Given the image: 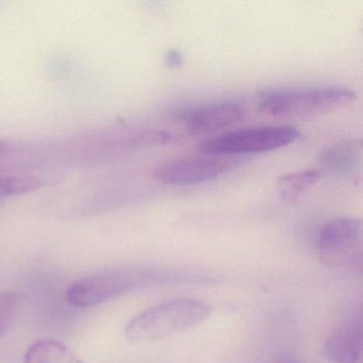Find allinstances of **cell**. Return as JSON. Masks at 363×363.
Segmentation results:
<instances>
[{
    "label": "cell",
    "instance_id": "obj_1",
    "mask_svg": "<svg viewBox=\"0 0 363 363\" xmlns=\"http://www.w3.org/2000/svg\"><path fill=\"white\" fill-rule=\"evenodd\" d=\"M357 93L343 86L276 88L257 95L258 110L277 118H310L341 109L356 101Z\"/></svg>",
    "mask_w": 363,
    "mask_h": 363
},
{
    "label": "cell",
    "instance_id": "obj_2",
    "mask_svg": "<svg viewBox=\"0 0 363 363\" xmlns=\"http://www.w3.org/2000/svg\"><path fill=\"white\" fill-rule=\"evenodd\" d=\"M211 308L191 298H176L144 310L129 320L124 335L131 344H150L199 326Z\"/></svg>",
    "mask_w": 363,
    "mask_h": 363
},
{
    "label": "cell",
    "instance_id": "obj_3",
    "mask_svg": "<svg viewBox=\"0 0 363 363\" xmlns=\"http://www.w3.org/2000/svg\"><path fill=\"white\" fill-rule=\"evenodd\" d=\"M315 250L329 269L362 271L363 228L359 218L342 216L323 225L315 238Z\"/></svg>",
    "mask_w": 363,
    "mask_h": 363
},
{
    "label": "cell",
    "instance_id": "obj_4",
    "mask_svg": "<svg viewBox=\"0 0 363 363\" xmlns=\"http://www.w3.org/2000/svg\"><path fill=\"white\" fill-rule=\"evenodd\" d=\"M301 133L288 125H267L238 129L216 135L201 143L199 152L244 157L248 154L273 152L299 139Z\"/></svg>",
    "mask_w": 363,
    "mask_h": 363
},
{
    "label": "cell",
    "instance_id": "obj_5",
    "mask_svg": "<svg viewBox=\"0 0 363 363\" xmlns=\"http://www.w3.org/2000/svg\"><path fill=\"white\" fill-rule=\"evenodd\" d=\"M154 276L133 269L101 272L76 280L67 288L65 298L77 308H91L131 292Z\"/></svg>",
    "mask_w": 363,
    "mask_h": 363
},
{
    "label": "cell",
    "instance_id": "obj_6",
    "mask_svg": "<svg viewBox=\"0 0 363 363\" xmlns=\"http://www.w3.org/2000/svg\"><path fill=\"white\" fill-rule=\"evenodd\" d=\"M245 157L199 152L193 156L164 161L155 169L158 182L169 186H192L220 177L237 169Z\"/></svg>",
    "mask_w": 363,
    "mask_h": 363
},
{
    "label": "cell",
    "instance_id": "obj_7",
    "mask_svg": "<svg viewBox=\"0 0 363 363\" xmlns=\"http://www.w3.org/2000/svg\"><path fill=\"white\" fill-rule=\"evenodd\" d=\"M245 114L243 104L220 101L184 108L177 112V118L191 135H207L237 125Z\"/></svg>",
    "mask_w": 363,
    "mask_h": 363
},
{
    "label": "cell",
    "instance_id": "obj_8",
    "mask_svg": "<svg viewBox=\"0 0 363 363\" xmlns=\"http://www.w3.org/2000/svg\"><path fill=\"white\" fill-rule=\"evenodd\" d=\"M320 161L328 173L337 177L356 175L362 164L361 140H343L330 144L320 152Z\"/></svg>",
    "mask_w": 363,
    "mask_h": 363
},
{
    "label": "cell",
    "instance_id": "obj_9",
    "mask_svg": "<svg viewBox=\"0 0 363 363\" xmlns=\"http://www.w3.org/2000/svg\"><path fill=\"white\" fill-rule=\"evenodd\" d=\"M362 326L347 324L331 333L323 354L331 363H357L362 354Z\"/></svg>",
    "mask_w": 363,
    "mask_h": 363
},
{
    "label": "cell",
    "instance_id": "obj_10",
    "mask_svg": "<svg viewBox=\"0 0 363 363\" xmlns=\"http://www.w3.org/2000/svg\"><path fill=\"white\" fill-rule=\"evenodd\" d=\"M24 363H84V361L62 342L52 337H42L31 344L25 354Z\"/></svg>",
    "mask_w": 363,
    "mask_h": 363
},
{
    "label": "cell",
    "instance_id": "obj_11",
    "mask_svg": "<svg viewBox=\"0 0 363 363\" xmlns=\"http://www.w3.org/2000/svg\"><path fill=\"white\" fill-rule=\"evenodd\" d=\"M318 169H306L297 173L286 174L277 182V193L280 199L292 203L307 192L320 180Z\"/></svg>",
    "mask_w": 363,
    "mask_h": 363
},
{
    "label": "cell",
    "instance_id": "obj_12",
    "mask_svg": "<svg viewBox=\"0 0 363 363\" xmlns=\"http://www.w3.org/2000/svg\"><path fill=\"white\" fill-rule=\"evenodd\" d=\"M21 297L18 293H0V337L8 330L18 314Z\"/></svg>",
    "mask_w": 363,
    "mask_h": 363
},
{
    "label": "cell",
    "instance_id": "obj_13",
    "mask_svg": "<svg viewBox=\"0 0 363 363\" xmlns=\"http://www.w3.org/2000/svg\"><path fill=\"white\" fill-rule=\"evenodd\" d=\"M180 61H182V55L176 52V50L167 55V63H169V65L175 67V65H178L177 62H180Z\"/></svg>",
    "mask_w": 363,
    "mask_h": 363
},
{
    "label": "cell",
    "instance_id": "obj_14",
    "mask_svg": "<svg viewBox=\"0 0 363 363\" xmlns=\"http://www.w3.org/2000/svg\"><path fill=\"white\" fill-rule=\"evenodd\" d=\"M8 152V146L7 144L4 143V142L0 141V158H3Z\"/></svg>",
    "mask_w": 363,
    "mask_h": 363
},
{
    "label": "cell",
    "instance_id": "obj_15",
    "mask_svg": "<svg viewBox=\"0 0 363 363\" xmlns=\"http://www.w3.org/2000/svg\"><path fill=\"white\" fill-rule=\"evenodd\" d=\"M279 363H299V361H297L296 359L288 358L284 359V360L280 361Z\"/></svg>",
    "mask_w": 363,
    "mask_h": 363
}]
</instances>
